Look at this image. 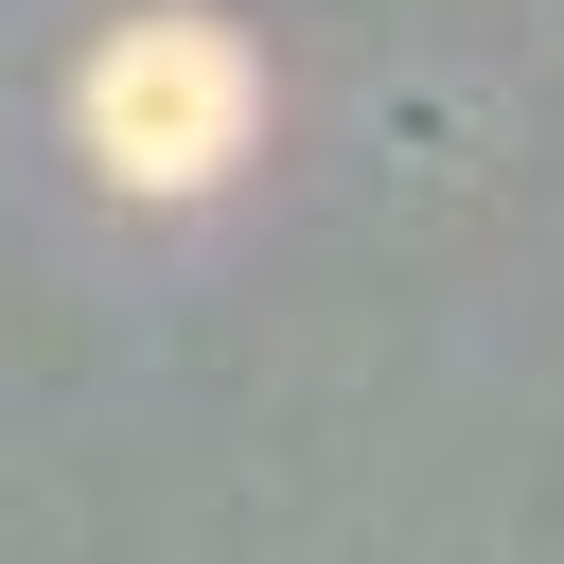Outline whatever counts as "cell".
I'll list each match as a JSON object with an SVG mask.
<instances>
[{
  "instance_id": "1",
  "label": "cell",
  "mask_w": 564,
  "mask_h": 564,
  "mask_svg": "<svg viewBox=\"0 0 564 564\" xmlns=\"http://www.w3.org/2000/svg\"><path fill=\"white\" fill-rule=\"evenodd\" d=\"M229 123H247V70H229V35H194V18H141V35L88 70V141H106V176H141V194H194V176L229 159Z\"/></svg>"
}]
</instances>
